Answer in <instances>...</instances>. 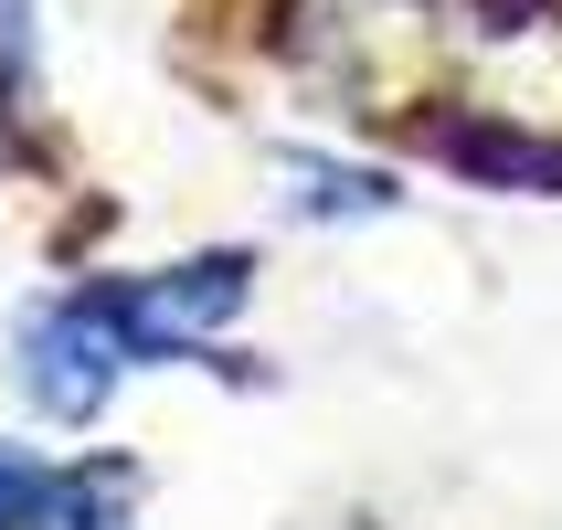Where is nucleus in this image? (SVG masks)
<instances>
[{
  "instance_id": "f03ea898",
  "label": "nucleus",
  "mask_w": 562,
  "mask_h": 530,
  "mask_svg": "<svg viewBox=\"0 0 562 530\" xmlns=\"http://www.w3.org/2000/svg\"><path fill=\"white\" fill-rule=\"evenodd\" d=\"M127 382V350L106 340V318L86 297H43V308L11 318V393H22L43 425H95Z\"/></svg>"
},
{
  "instance_id": "423d86ee",
  "label": "nucleus",
  "mask_w": 562,
  "mask_h": 530,
  "mask_svg": "<svg viewBox=\"0 0 562 530\" xmlns=\"http://www.w3.org/2000/svg\"><path fill=\"white\" fill-rule=\"evenodd\" d=\"M43 127V0H0V138Z\"/></svg>"
},
{
  "instance_id": "39448f33",
  "label": "nucleus",
  "mask_w": 562,
  "mask_h": 530,
  "mask_svg": "<svg viewBox=\"0 0 562 530\" xmlns=\"http://www.w3.org/2000/svg\"><path fill=\"white\" fill-rule=\"evenodd\" d=\"M127 509H138V467L127 456H86V467H54L32 530H127Z\"/></svg>"
},
{
  "instance_id": "20e7f679",
  "label": "nucleus",
  "mask_w": 562,
  "mask_h": 530,
  "mask_svg": "<svg viewBox=\"0 0 562 530\" xmlns=\"http://www.w3.org/2000/svg\"><path fill=\"white\" fill-rule=\"evenodd\" d=\"M277 202L297 223H372L393 213L404 191H393V170H372V159H340V149H277Z\"/></svg>"
},
{
  "instance_id": "7ed1b4c3",
  "label": "nucleus",
  "mask_w": 562,
  "mask_h": 530,
  "mask_svg": "<svg viewBox=\"0 0 562 530\" xmlns=\"http://www.w3.org/2000/svg\"><path fill=\"white\" fill-rule=\"evenodd\" d=\"M425 149L457 170L468 191H562V138L499 117V106H468V117H436Z\"/></svg>"
},
{
  "instance_id": "0eeeda50",
  "label": "nucleus",
  "mask_w": 562,
  "mask_h": 530,
  "mask_svg": "<svg viewBox=\"0 0 562 530\" xmlns=\"http://www.w3.org/2000/svg\"><path fill=\"white\" fill-rule=\"evenodd\" d=\"M43 488H54V456L22 436H0V530H32L43 520Z\"/></svg>"
},
{
  "instance_id": "f257e3e1",
  "label": "nucleus",
  "mask_w": 562,
  "mask_h": 530,
  "mask_svg": "<svg viewBox=\"0 0 562 530\" xmlns=\"http://www.w3.org/2000/svg\"><path fill=\"white\" fill-rule=\"evenodd\" d=\"M106 340L127 350V372H159V361H191L213 350L234 318L255 308V255L245 245H213V255H181V266H149V277H95L75 286Z\"/></svg>"
}]
</instances>
